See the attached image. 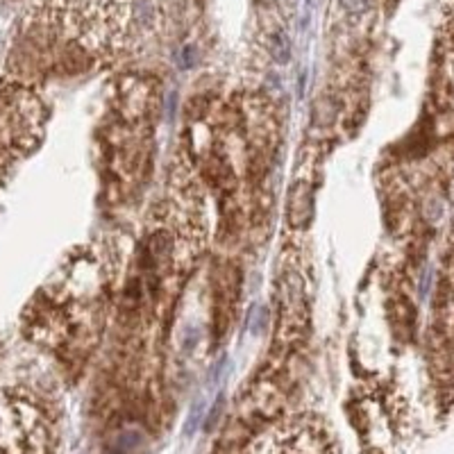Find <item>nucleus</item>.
Returning <instances> with one entry per match:
<instances>
[{
	"mask_svg": "<svg viewBox=\"0 0 454 454\" xmlns=\"http://www.w3.org/2000/svg\"><path fill=\"white\" fill-rule=\"evenodd\" d=\"M248 454H334V443L318 421L298 418L264 434Z\"/></svg>",
	"mask_w": 454,
	"mask_h": 454,
	"instance_id": "f03ea898",
	"label": "nucleus"
},
{
	"mask_svg": "<svg viewBox=\"0 0 454 454\" xmlns=\"http://www.w3.org/2000/svg\"><path fill=\"white\" fill-rule=\"evenodd\" d=\"M55 26L87 57H114L148 30L150 0H53Z\"/></svg>",
	"mask_w": 454,
	"mask_h": 454,
	"instance_id": "f257e3e1",
	"label": "nucleus"
},
{
	"mask_svg": "<svg viewBox=\"0 0 454 454\" xmlns=\"http://www.w3.org/2000/svg\"><path fill=\"white\" fill-rule=\"evenodd\" d=\"M348 7H354V9H361L363 7V0H346Z\"/></svg>",
	"mask_w": 454,
	"mask_h": 454,
	"instance_id": "7ed1b4c3",
	"label": "nucleus"
}]
</instances>
